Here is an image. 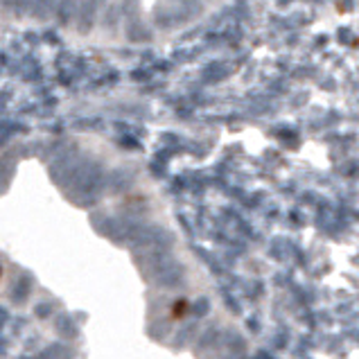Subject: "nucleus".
I'll list each match as a JSON object with an SVG mask.
<instances>
[{"label":"nucleus","mask_w":359,"mask_h":359,"mask_svg":"<svg viewBox=\"0 0 359 359\" xmlns=\"http://www.w3.org/2000/svg\"><path fill=\"white\" fill-rule=\"evenodd\" d=\"M188 314V300H177L172 305V318H183Z\"/></svg>","instance_id":"1"},{"label":"nucleus","mask_w":359,"mask_h":359,"mask_svg":"<svg viewBox=\"0 0 359 359\" xmlns=\"http://www.w3.org/2000/svg\"><path fill=\"white\" fill-rule=\"evenodd\" d=\"M0 276H2V269H0Z\"/></svg>","instance_id":"2"}]
</instances>
